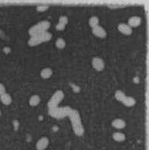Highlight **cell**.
Returning <instances> with one entry per match:
<instances>
[{
    "label": "cell",
    "mask_w": 149,
    "mask_h": 150,
    "mask_svg": "<svg viewBox=\"0 0 149 150\" xmlns=\"http://www.w3.org/2000/svg\"><path fill=\"white\" fill-rule=\"evenodd\" d=\"M118 30L121 33H123L124 35L129 36L132 33V28H130L128 24L125 23H120L118 26Z\"/></svg>",
    "instance_id": "6"
},
{
    "label": "cell",
    "mask_w": 149,
    "mask_h": 150,
    "mask_svg": "<svg viewBox=\"0 0 149 150\" xmlns=\"http://www.w3.org/2000/svg\"><path fill=\"white\" fill-rule=\"evenodd\" d=\"M51 24L48 21H41L40 23L35 25L33 27L30 29L29 30V33L31 37H35V36H38V35H41L43 33H45L48 31V30L49 29Z\"/></svg>",
    "instance_id": "1"
},
{
    "label": "cell",
    "mask_w": 149,
    "mask_h": 150,
    "mask_svg": "<svg viewBox=\"0 0 149 150\" xmlns=\"http://www.w3.org/2000/svg\"><path fill=\"white\" fill-rule=\"evenodd\" d=\"M48 8H49V7H48V6H38L37 8V10L39 11V12H43V11L47 10Z\"/></svg>",
    "instance_id": "20"
},
{
    "label": "cell",
    "mask_w": 149,
    "mask_h": 150,
    "mask_svg": "<svg viewBox=\"0 0 149 150\" xmlns=\"http://www.w3.org/2000/svg\"><path fill=\"white\" fill-rule=\"evenodd\" d=\"M113 139L116 142H123L125 140L126 136L124 134H123V133L115 132L113 133Z\"/></svg>",
    "instance_id": "13"
},
{
    "label": "cell",
    "mask_w": 149,
    "mask_h": 150,
    "mask_svg": "<svg viewBox=\"0 0 149 150\" xmlns=\"http://www.w3.org/2000/svg\"><path fill=\"white\" fill-rule=\"evenodd\" d=\"M52 37V35L48 32H45L38 36H35V37H31L30 39V40L28 41L29 45L31 47H34L37 46L40 43H43V42H47V41L50 40Z\"/></svg>",
    "instance_id": "2"
},
{
    "label": "cell",
    "mask_w": 149,
    "mask_h": 150,
    "mask_svg": "<svg viewBox=\"0 0 149 150\" xmlns=\"http://www.w3.org/2000/svg\"><path fill=\"white\" fill-rule=\"evenodd\" d=\"M122 103L125 106H127V107H132V106H134L136 104V101L132 97H126L124 100L122 101Z\"/></svg>",
    "instance_id": "11"
},
{
    "label": "cell",
    "mask_w": 149,
    "mask_h": 150,
    "mask_svg": "<svg viewBox=\"0 0 149 150\" xmlns=\"http://www.w3.org/2000/svg\"><path fill=\"white\" fill-rule=\"evenodd\" d=\"M112 125L114 127L115 129H124V128H125L126 123H125V122L123 120V119L117 118V119H115V120H113V122H112Z\"/></svg>",
    "instance_id": "8"
},
{
    "label": "cell",
    "mask_w": 149,
    "mask_h": 150,
    "mask_svg": "<svg viewBox=\"0 0 149 150\" xmlns=\"http://www.w3.org/2000/svg\"><path fill=\"white\" fill-rule=\"evenodd\" d=\"M126 97L127 96L125 95L124 92H123L122 91H117L116 93H115V98H116L117 101H120V102H122L124 100Z\"/></svg>",
    "instance_id": "14"
},
{
    "label": "cell",
    "mask_w": 149,
    "mask_h": 150,
    "mask_svg": "<svg viewBox=\"0 0 149 150\" xmlns=\"http://www.w3.org/2000/svg\"><path fill=\"white\" fill-rule=\"evenodd\" d=\"M65 29V25H64V24L60 23H58L57 24L56 30H59V31H61V30H64Z\"/></svg>",
    "instance_id": "18"
},
{
    "label": "cell",
    "mask_w": 149,
    "mask_h": 150,
    "mask_svg": "<svg viewBox=\"0 0 149 150\" xmlns=\"http://www.w3.org/2000/svg\"><path fill=\"white\" fill-rule=\"evenodd\" d=\"M93 33L99 38H105L106 37V30L100 26H97L93 28Z\"/></svg>",
    "instance_id": "5"
},
{
    "label": "cell",
    "mask_w": 149,
    "mask_h": 150,
    "mask_svg": "<svg viewBox=\"0 0 149 150\" xmlns=\"http://www.w3.org/2000/svg\"><path fill=\"white\" fill-rule=\"evenodd\" d=\"M141 23V19L138 16H132L131 18H130L128 20V26L132 28V27H138Z\"/></svg>",
    "instance_id": "7"
},
{
    "label": "cell",
    "mask_w": 149,
    "mask_h": 150,
    "mask_svg": "<svg viewBox=\"0 0 149 150\" xmlns=\"http://www.w3.org/2000/svg\"><path fill=\"white\" fill-rule=\"evenodd\" d=\"M92 65H93V68L97 71H102L105 67V63H104L103 60L100 57L93 58V61H92Z\"/></svg>",
    "instance_id": "3"
},
{
    "label": "cell",
    "mask_w": 149,
    "mask_h": 150,
    "mask_svg": "<svg viewBox=\"0 0 149 150\" xmlns=\"http://www.w3.org/2000/svg\"><path fill=\"white\" fill-rule=\"evenodd\" d=\"M0 100L2 101V103L5 105H9L12 103V98L7 93L0 95Z\"/></svg>",
    "instance_id": "9"
},
{
    "label": "cell",
    "mask_w": 149,
    "mask_h": 150,
    "mask_svg": "<svg viewBox=\"0 0 149 150\" xmlns=\"http://www.w3.org/2000/svg\"><path fill=\"white\" fill-rule=\"evenodd\" d=\"M40 101H41V98H40L38 95H33L31 98H30V101H29V104H30V106H33V107H35L37 105H39Z\"/></svg>",
    "instance_id": "12"
},
{
    "label": "cell",
    "mask_w": 149,
    "mask_h": 150,
    "mask_svg": "<svg viewBox=\"0 0 149 150\" xmlns=\"http://www.w3.org/2000/svg\"><path fill=\"white\" fill-rule=\"evenodd\" d=\"M58 23L64 24V25H65V26H66V25L68 24V18L66 17V16H61V17L59 18Z\"/></svg>",
    "instance_id": "17"
},
{
    "label": "cell",
    "mask_w": 149,
    "mask_h": 150,
    "mask_svg": "<svg viewBox=\"0 0 149 150\" xmlns=\"http://www.w3.org/2000/svg\"><path fill=\"white\" fill-rule=\"evenodd\" d=\"M89 26L92 27V28H94L96 26H99V18L97 16H93L89 19Z\"/></svg>",
    "instance_id": "15"
},
{
    "label": "cell",
    "mask_w": 149,
    "mask_h": 150,
    "mask_svg": "<svg viewBox=\"0 0 149 150\" xmlns=\"http://www.w3.org/2000/svg\"><path fill=\"white\" fill-rule=\"evenodd\" d=\"M5 93H6V88L3 84L0 83V95H2Z\"/></svg>",
    "instance_id": "19"
},
{
    "label": "cell",
    "mask_w": 149,
    "mask_h": 150,
    "mask_svg": "<svg viewBox=\"0 0 149 150\" xmlns=\"http://www.w3.org/2000/svg\"><path fill=\"white\" fill-rule=\"evenodd\" d=\"M48 144H49V140L48 138L42 137L37 141L36 148L37 150H44L48 146Z\"/></svg>",
    "instance_id": "4"
},
{
    "label": "cell",
    "mask_w": 149,
    "mask_h": 150,
    "mask_svg": "<svg viewBox=\"0 0 149 150\" xmlns=\"http://www.w3.org/2000/svg\"><path fill=\"white\" fill-rule=\"evenodd\" d=\"M55 45L56 47L58 48V49H64L66 45V43L64 39L62 38H58L56 40V43H55Z\"/></svg>",
    "instance_id": "16"
},
{
    "label": "cell",
    "mask_w": 149,
    "mask_h": 150,
    "mask_svg": "<svg viewBox=\"0 0 149 150\" xmlns=\"http://www.w3.org/2000/svg\"><path fill=\"white\" fill-rule=\"evenodd\" d=\"M53 71L51 68H44L41 72V77L43 79H48L52 76Z\"/></svg>",
    "instance_id": "10"
},
{
    "label": "cell",
    "mask_w": 149,
    "mask_h": 150,
    "mask_svg": "<svg viewBox=\"0 0 149 150\" xmlns=\"http://www.w3.org/2000/svg\"><path fill=\"white\" fill-rule=\"evenodd\" d=\"M0 116H1V111H0Z\"/></svg>",
    "instance_id": "21"
}]
</instances>
